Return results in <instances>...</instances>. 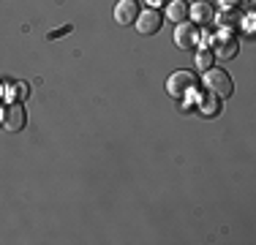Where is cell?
<instances>
[{
    "mask_svg": "<svg viewBox=\"0 0 256 245\" xmlns=\"http://www.w3.org/2000/svg\"><path fill=\"white\" fill-rule=\"evenodd\" d=\"M136 30L142 36H153L161 30V24H164V16H161V11L158 8H148V11H139V16H136Z\"/></svg>",
    "mask_w": 256,
    "mask_h": 245,
    "instance_id": "5",
    "label": "cell"
},
{
    "mask_svg": "<svg viewBox=\"0 0 256 245\" xmlns=\"http://www.w3.org/2000/svg\"><path fill=\"white\" fill-rule=\"evenodd\" d=\"M0 93H3V90H0Z\"/></svg>",
    "mask_w": 256,
    "mask_h": 245,
    "instance_id": "18",
    "label": "cell"
},
{
    "mask_svg": "<svg viewBox=\"0 0 256 245\" xmlns=\"http://www.w3.org/2000/svg\"><path fill=\"white\" fill-rule=\"evenodd\" d=\"M204 88H207V93H216L218 98H229L234 93V82H232V76L224 68H207Z\"/></svg>",
    "mask_w": 256,
    "mask_h": 245,
    "instance_id": "1",
    "label": "cell"
},
{
    "mask_svg": "<svg viewBox=\"0 0 256 245\" xmlns=\"http://www.w3.org/2000/svg\"><path fill=\"white\" fill-rule=\"evenodd\" d=\"M174 44H178V49L199 46V28L194 22H180L178 28H174Z\"/></svg>",
    "mask_w": 256,
    "mask_h": 245,
    "instance_id": "6",
    "label": "cell"
},
{
    "mask_svg": "<svg viewBox=\"0 0 256 245\" xmlns=\"http://www.w3.org/2000/svg\"><path fill=\"white\" fill-rule=\"evenodd\" d=\"M166 20L178 22V24L188 20V3L186 0H169L166 3Z\"/></svg>",
    "mask_w": 256,
    "mask_h": 245,
    "instance_id": "11",
    "label": "cell"
},
{
    "mask_svg": "<svg viewBox=\"0 0 256 245\" xmlns=\"http://www.w3.org/2000/svg\"><path fill=\"white\" fill-rule=\"evenodd\" d=\"M194 101H196V109L204 114V118H216V114H221V98H218L216 93H196Z\"/></svg>",
    "mask_w": 256,
    "mask_h": 245,
    "instance_id": "8",
    "label": "cell"
},
{
    "mask_svg": "<svg viewBox=\"0 0 256 245\" xmlns=\"http://www.w3.org/2000/svg\"><path fill=\"white\" fill-rule=\"evenodd\" d=\"M188 16H191L196 24H210L216 20V8H212L207 0H196L194 6H188Z\"/></svg>",
    "mask_w": 256,
    "mask_h": 245,
    "instance_id": "9",
    "label": "cell"
},
{
    "mask_svg": "<svg viewBox=\"0 0 256 245\" xmlns=\"http://www.w3.org/2000/svg\"><path fill=\"white\" fill-rule=\"evenodd\" d=\"M66 33H71V24H66V28L52 30V33H50V38H60V36H66Z\"/></svg>",
    "mask_w": 256,
    "mask_h": 245,
    "instance_id": "16",
    "label": "cell"
},
{
    "mask_svg": "<svg viewBox=\"0 0 256 245\" xmlns=\"http://www.w3.org/2000/svg\"><path fill=\"white\" fill-rule=\"evenodd\" d=\"M139 16V0H120L114 6V22L118 24H131Z\"/></svg>",
    "mask_w": 256,
    "mask_h": 245,
    "instance_id": "7",
    "label": "cell"
},
{
    "mask_svg": "<svg viewBox=\"0 0 256 245\" xmlns=\"http://www.w3.org/2000/svg\"><path fill=\"white\" fill-rule=\"evenodd\" d=\"M6 96H8L11 104H25V98L30 96V84L28 82H14V84H8Z\"/></svg>",
    "mask_w": 256,
    "mask_h": 245,
    "instance_id": "12",
    "label": "cell"
},
{
    "mask_svg": "<svg viewBox=\"0 0 256 245\" xmlns=\"http://www.w3.org/2000/svg\"><path fill=\"white\" fill-rule=\"evenodd\" d=\"M254 14H248V16H242V20H240V28L242 30H246V33H254Z\"/></svg>",
    "mask_w": 256,
    "mask_h": 245,
    "instance_id": "15",
    "label": "cell"
},
{
    "mask_svg": "<svg viewBox=\"0 0 256 245\" xmlns=\"http://www.w3.org/2000/svg\"><path fill=\"white\" fill-rule=\"evenodd\" d=\"M212 60H216L212 49H199V52H196V60H194V66H196V71H207V68L212 66Z\"/></svg>",
    "mask_w": 256,
    "mask_h": 245,
    "instance_id": "13",
    "label": "cell"
},
{
    "mask_svg": "<svg viewBox=\"0 0 256 245\" xmlns=\"http://www.w3.org/2000/svg\"><path fill=\"white\" fill-rule=\"evenodd\" d=\"M194 88H196V76H194L191 71H174L172 76L166 79V93L172 98H188L194 93Z\"/></svg>",
    "mask_w": 256,
    "mask_h": 245,
    "instance_id": "2",
    "label": "cell"
},
{
    "mask_svg": "<svg viewBox=\"0 0 256 245\" xmlns=\"http://www.w3.org/2000/svg\"><path fill=\"white\" fill-rule=\"evenodd\" d=\"M6 131H22V128L28 126V112L22 104H8V106L3 109V118H0Z\"/></svg>",
    "mask_w": 256,
    "mask_h": 245,
    "instance_id": "4",
    "label": "cell"
},
{
    "mask_svg": "<svg viewBox=\"0 0 256 245\" xmlns=\"http://www.w3.org/2000/svg\"><path fill=\"white\" fill-rule=\"evenodd\" d=\"M237 52H240V38H237V33H232V30H218L216 41H212V54H218L221 60H232V58H237Z\"/></svg>",
    "mask_w": 256,
    "mask_h": 245,
    "instance_id": "3",
    "label": "cell"
},
{
    "mask_svg": "<svg viewBox=\"0 0 256 245\" xmlns=\"http://www.w3.org/2000/svg\"><path fill=\"white\" fill-rule=\"evenodd\" d=\"M240 3L251 6L254 0H221V8H240Z\"/></svg>",
    "mask_w": 256,
    "mask_h": 245,
    "instance_id": "14",
    "label": "cell"
},
{
    "mask_svg": "<svg viewBox=\"0 0 256 245\" xmlns=\"http://www.w3.org/2000/svg\"><path fill=\"white\" fill-rule=\"evenodd\" d=\"M148 3V8H158V6H166L169 0H144Z\"/></svg>",
    "mask_w": 256,
    "mask_h": 245,
    "instance_id": "17",
    "label": "cell"
},
{
    "mask_svg": "<svg viewBox=\"0 0 256 245\" xmlns=\"http://www.w3.org/2000/svg\"><path fill=\"white\" fill-rule=\"evenodd\" d=\"M240 8H221V14H218V24H221V30H232V33H237L240 30Z\"/></svg>",
    "mask_w": 256,
    "mask_h": 245,
    "instance_id": "10",
    "label": "cell"
}]
</instances>
